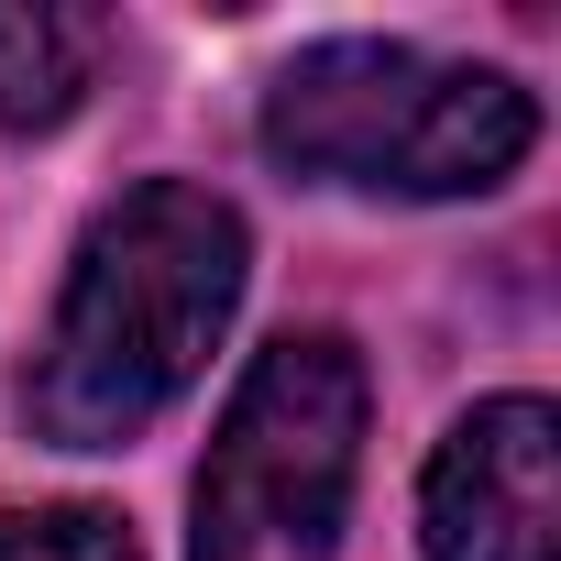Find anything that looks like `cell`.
Returning <instances> with one entry per match:
<instances>
[{
  "label": "cell",
  "instance_id": "cell-1",
  "mask_svg": "<svg viewBox=\"0 0 561 561\" xmlns=\"http://www.w3.org/2000/svg\"><path fill=\"white\" fill-rule=\"evenodd\" d=\"M242 275H253V242H242V209L220 187L154 176V187L111 198L67 264L56 331H45L34 386H23L34 430L56 451L144 440L198 386V364L220 353V331L242 309Z\"/></svg>",
  "mask_w": 561,
  "mask_h": 561
},
{
  "label": "cell",
  "instance_id": "cell-2",
  "mask_svg": "<svg viewBox=\"0 0 561 561\" xmlns=\"http://www.w3.org/2000/svg\"><path fill=\"white\" fill-rule=\"evenodd\" d=\"M539 100L506 67H440L386 34H331L264 89V154L375 198H484L528 165Z\"/></svg>",
  "mask_w": 561,
  "mask_h": 561
},
{
  "label": "cell",
  "instance_id": "cell-3",
  "mask_svg": "<svg viewBox=\"0 0 561 561\" xmlns=\"http://www.w3.org/2000/svg\"><path fill=\"white\" fill-rule=\"evenodd\" d=\"M364 473V364L342 331H275L198 462L187 561H331Z\"/></svg>",
  "mask_w": 561,
  "mask_h": 561
},
{
  "label": "cell",
  "instance_id": "cell-4",
  "mask_svg": "<svg viewBox=\"0 0 561 561\" xmlns=\"http://www.w3.org/2000/svg\"><path fill=\"white\" fill-rule=\"evenodd\" d=\"M550 462H561L550 397H484L473 419H451L419 484L430 561H550Z\"/></svg>",
  "mask_w": 561,
  "mask_h": 561
},
{
  "label": "cell",
  "instance_id": "cell-5",
  "mask_svg": "<svg viewBox=\"0 0 561 561\" xmlns=\"http://www.w3.org/2000/svg\"><path fill=\"white\" fill-rule=\"evenodd\" d=\"M100 23L56 0H0V133H56L89 100Z\"/></svg>",
  "mask_w": 561,
  "mask_h": 561
},
{
  "label": "cell",
  "instance_id": "cell-6",
  "mask_svg": "<svg viewBox=\"0 0 561 561\" xmlns=\"http://www.w3.org/2000/svg\"><path fill=\"white\" fill-rule=\"evenodd\" d=\"M0 561H144V550L100 506H12L0 517Z\"/></svg>",
  "mask_w": 561,
  "mask_h": 561
}]
</instances>
